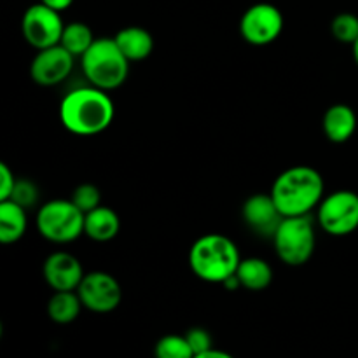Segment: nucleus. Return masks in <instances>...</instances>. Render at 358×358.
<instances>
[{
  "instance_id": "1",
  "label": "nucleus",
  "mask_w": 358,
  "mask_h": 358,
  "mask_svg": "<svg viewBox=\"0 0 358 358\" xmlns=\"http://www.w3.org/2000/svg\"><path fill=\"white\" fill-rule=\"evenodd\" d=\"M115 107L107 91L94 86L72 90L59 103V121L66 131L79 136L103 133L112 124Z\"/></svg>"
},
{
  "instance_id": "2",
  "label": "nucleus",
  "mask_w": 358,
  "mask_h": 358,
  "mask_svg": "<svg viewBox=\"0 0 358 358\" xmlns=\"http://www.w3.org/2000/svg\"><path fill=\"white\" fill-rule=\"evenodd\" d=\"M269 194L283 217L310 215L325 198V182L313 166L297 164L275 178Z\"/></svg>"
},
{
  "instance_id": "3",
  "label": "nucleus",
  "mask_w": 358,
  "mask_h": 358,
  "mask_svg": "<svg viewBox=\"0 0 358 358\" xmlns=\"http://www.w3.org/2000/svg\"><path fill=\"white\" fill-rule=\"evenodd\" d=\"M240 262L241 255L236 243L224 234H205L189 250V268L206 283L224 285L236 275Z\"/></svg>"
},
{
  "instance_id": "4",
  "label": "nucleus",
  "mask_w": 358,
  "mask_h": 358,
  "mask_svg": "<svg viewBox=\"0 0 358 358\" xmlns=\"http://www.w3.org/2000/svg\"><path fill=\"white\" fill-rule=\"evenodd\" d=\"M84 77L91 86L114 91L128 80L129 59L121 52L114 37H100L80 58Z\"/></svg>"
},
{
  "instance_id": "5",
  "label": "nucleus",
  "mask_w": 358,
  "mask_h": 358,
  "mask_svg": "<svg viewBox=\"0 0 358 358\" xmlns=\"http://www.w3.org/2000/svg\"><path fill=\"white\" fill-rule=\"evenodd\" d=\"M273 245L280 261L287 266H304L313 257L317 231L310 215L285 217L273 234Z\"/></svg>"
},
{
  "instance_id": "6",
  "label": "nucleus",
  "mask_w": 358,
  "mask_h": 358,
  "mask_svg": "<svg viewBox=\"0 0 358 358\" xmlns=\"http://www.w3.org/2000/svg\"><path fill=\"white\" fill-rule=\"evenodd\" d=\"M86 213L80 212L72 199H51L38 208L35 226L44 240L66 245L84 234Z\"/></svg>"
},
{
  "instance_id": "7",
  "label": "nucleus",
  "mask_w": 358,
  "mask_h": 358,
  "mask_svg": "<svg viewBox=\"0 0 358 358\" xmlns=\"http://www.w3.org/2000/svg\"><path fill=\"white\" fill-rule=\"evenodd\" d=\"M318 226L331 236H348L358 229V194L341 189L327 194L317 208Z\"/></svg>"
},
{
  "instance_id": "8",
  "label": "nucleus",
  "mask_w": 358,
  "mask_h": 358,
  "mask_svg": "<svg viewBox=\"0 0 358 358\" xmlns=\"http://www.w3.org/2000/svg\"><path fill=\"white\" fill-rule=\"evenodd\" d=\"M63 30H65V23L58 10L44 6L42 2L28 7L21 17L23 38L37 51L58 45L62 42Z\"/></svg>"
},
{
  "instance_id": "9",
  "label": "nucleus",
  "mask_w": 358,
  "mask_h": 358,
  "mask_svg": "<svg viewBox=\"0 0 358 358\" xmlns=\"http://www.w3.org/2000/svg\"><path fill=\"white\" fill-rule=\"evenodd\" d=\"M282 10L268 2H259L248 7L240 20V34L245 42L252 45H268L282 35Z\"/></svg>"
},
{
  "instance_id": "10",
  "label": "nucleus",
  "mask_w": 358,
  "mask_h": 358,
  "mask_svg": "<svg viewBox=\"0 0 358 358\" xmlns=\"http://www.w3.org/2000/svg\"><path fill=\"white\" fill-rule=\"evenodd\" d=\"M83 306L93 313H112L122 301L121 283L114 275L105 271L86 273L77 289Z\"/></svg>"
},
{
  "instance_id": "11",
  "label": "nucleus",
  "mask_w": 358,
  "mask_h": 358,
  "mask_svg": "<svg viewBox=\"0 0 358 358\" xmlns=\"http://www.w3.org/2000/svg\"><path fill=\"white\" fill-rule=\"evenodd\" d=\"M73 62H76V56L59 44L41 49L31 59L30 76L38 86H56V84L66 80V77L72 73Z\"/></svg>"
},
{
  "instance_id": "12",
  "label": "nucleus",
  "mask_w": 358,
  "mask_h": 358,
  "mask_svg": "<svg viewBox=\"0 0 358 358\" xmlns=\"http://www.w3.org/2000/svg\"><path fill=\"white\" fill-rule=\"evenodd\" d=\"M42 275L55 292H66L79 289L86 273L76 255L70 252H55L44 261Z\"/></svg>"
},
{
  "instance_id": "13",
  "label": "nucleus",
  "mask_w": 358,
  "mask_h": 358,
  "mask_svg": "<svg viewBox=\"0 0 358 358\" xmlns=\"http://www.w3.org/2000/svg\"><path fill=\"white\" fill-rule=\"evenodd\" d=\"M245 224L248 229L254 231L259 236L273 238L278 226L285 217L280 213L275 199L271 194H254L243 203L241 208Z\"/></svg>"
},
{
  "instance_id": "14",
  "label": "nucleus",
  "mask_w": 358,
  "mask_h": 358,
  "mask_svg": "<svg viewBox=\"0 0 358 358\" xmlns=\"http://www.w3.org/2000/svg\"><path fill=\"white\" fill-rule=\"evenodd\" d=\"M325 136L332 143H345L355 135L357 114L350 105L336 103L325 110L322 119Z\"/></svg>"
},
{
  "instance_id": "15",
  "label": "nucleus",
  "mask_w": 358,
  "mask_h": 358,
  "mask_svg": "<svg viewBox=\"0 0 358 358\" xmlns=\"http://www.w3.org/2000/svg\"><path fill=\"white\" fill-rule=\"evenodd\" d=\"M115 44L122 55L131 62H143L154 51V37L149 30L142 27H126L119 30L114 37Z\"/></svg>"
},
{
  "instance_id": "16",
  "label": "nucleus",
  "mask_w": 358,
  "mask_h": 358,
  "mask_svg": "<svg viewBox=\"0 0 358 358\" xmlns=\"http://www.w3.org/2000/svg\"><path fill=\"white\" fill-rule=\"evenodd\" d=\"M121 229V220L119 215L108 206L100 205L98 208L91 210L86 213L84 219V234L90 240L98 241V243H107V241L114 240Z\"/></svg>"
},
{
  "instance_id": "17",
  "label": "nucleus",
  "mask_w": 358,
  "mask_h": 358,
  "mask_svg": "<svg viewBox=\"0 0 358 358\" xmlns=\"http://www.w3.org/2000/svg\"><path fill=\"white\" fill-rule=\"evenodd\" d=\"M27 210L17 203L0 201V243L10 245L20 241L27 233Z\"/></svg>"
},
{
  "instance_id": "18",
  "label": "nucleus",
  "mask_w": 358,
  "mask_h": 358,
  "mask_svg": "<svg viewBox=\"0 0 358 358\" xmlns=\"http://www.w3.org/2000/svg\"><path fill=\"white\" fill-rule=\"evenodd\" d=\"M236 278L243 289L252 290V292H261L271 285L273 268L269 266V262H266L261 257L241 259Z\"/></svg>"
},
{
  "instance_id": "19",
  "label": "nucleus",
  "mask_w": 358,
  "mask_h": 358,
  "mask_svg": "<svg viewBox=\"0 0 358 358\" xmlns=\"http://www.w3.org/2000/svg\"><path fill=\"white\" fill-rule=\"evenodd\" d=\"M77 290H66V292H55L48 303V315L55 324L66 325L77 320L83 310Z\"/></svg>"
},
{
  "instance_id": "20",
  "label": "nucleus",
  "mask_w": 358,
  "mask_h": 358,
  "mask_svg": "<svg viewBox=\"0 0 358 358\" xmlns=\"http://www.w3.org/2000/svg\"><path fill=\"white\" fill-rule=\"evenodd\" d=\"M94 41L96 38H94L90 24L83 23V21H72V23L65 24L59 45H63L66 51L72 52L76 58H83L84 52L93 45Z\"/></svg>"
},
{
  "instance_id": "21",
  "label": "nucleus",
  "mask_w": 358,
  "mask_h": 358,
  "mask_svg": "<svg viewBox=\"0 0 358 358\" xmlns=\"http://www.w3.org/2000/svg\"><path fill=\"white\" fill-rule=\"evenodd\" d=\"M154 357L156 358H194L191 345L185 336L168 334L157 339L154 346Z\"/></svg>"
},
{
  "instance_id": "22",
  "label": "nucleus",
  "mask_w": 358,
  "mask_h": 358,
  "mask_svg": "<svg viewBox=\"0 0 358 358\" xmlns=\"http://www.w3.org/2000/svg\"><path fill=\"white\" fill-rule=\"evenodd\" d=\"M331 34L341 44L353 45L358 38V16L352 13H341L334 16L331 23Z\"/></svg>"
},
{
  "instance_id": "23",
  "label": "nucleus",
  "mask_w": 358,
  "mask_h": 358,
  "mask_svg": "<svg viewBox=\"0 0 358 358\" xmlns=\"http://www.w3.org/2000/svg\"><path fill=\"white\" fill-rule=\"evenodd\" d=\"M73 205L84 213H90L91 210L98 208L101 205V192L94 184H80L72 192Z\"/></svg>"
},
{
  "instance_id": "24",
  "label": "nucleus",
  "mask_w": 358,
  "mask_h": 358,
  "mask_svg": "<svg viewBox=\"0 0 358 358\" xmlns=\"http://www.w3.org/2000/svg\"><path fill=\"white\" fill-rule=\"evenodd\" d=\"M10 201L17 203L20 206H23L24 210L35 206L38 199V189L37 185L31 180H24V178H17L16 185L13 189V194H10Z\"/></svg>"
},
{
  "instance_id": "25",
  "label": "nucleus",
  "mask_w": 358,
  "mask_h": 358,
  "mask_svg": "<svg viewBox=\"0 0 358 358\" xmlns=\"http://www.w3.org/2000/svg\"><path fill=\"white\" fill-rule=\"evenodd\" d=\"M185 339H187V343L191 345L192 352H194V357L213 348L212 336H210V332L206 331V329H201V327L191 329V331H187V334H185Z\"/></svg>"
},
{
  "instance_id": "26",
  "label": "nucleus",
  "mask_w": 358,
  "mask_h": 358,
  "mask_svg": "<svg viewBox=\"0 0 358 358\" xmlns=\"http://www.w3.org/2000/svg\"><path fill=\"white\" fill-rule=\"evenodd\" d=\"M16 180L17 178L14 177L10 168L6 163H0V201H6L10 198Z\"/></svg>"
},
{
  "instance_id": "27",
  "label": "nucleus",
  "mask_w": 358,
  "mask_h": 358,
  "mask_svg": "<svg viewBox=\"0 0 358 358\" xmlns=\"http://www.w3.org/2000/svg\"><path fill=\"white\" fill-rule=\"evenodd\" d=\"M41 2L44 3V6L51 7V9H55V10H58V13H62V10L69 9V7L72 6L73 0H41Z\"/></svg>"
},
{
  "instance_id": "28",
  "label": "nucleus",
  "mask_w": 358,
  "mask_h": 358,
  "mask_svg": "<svg viewBox=\"0 0 358 358\" xmlns=\"http://www.w3.org/2000/svg\"><path fill=\"white\" fill-rule=\"evenodd\" d=\"M194 358H234V357L229 355V353H226V352H220V350L212 348L205 353H199V355H196Z\"/></svg>"
},
{
  "instance_id": "29",
  "label": "nucleus",
  "mask_w": 358,
  "mask_h": 358,
  "mask_svg": "<svg viewBox=\"0 0 358 358\" xmlns=\"http://www.w3.org/2000/svg\"><path fill=\"white\" fill-rule=\"evenodd\" d=\"M352 48H353V58H355V63L358 65V38H357L355 44L352 45Z\"/></svg>"
}]
</instances>
